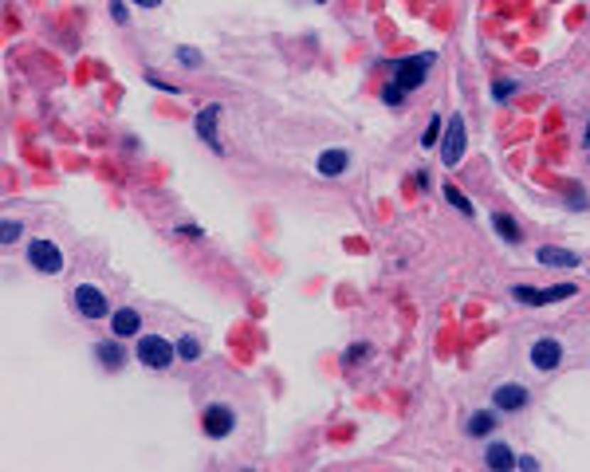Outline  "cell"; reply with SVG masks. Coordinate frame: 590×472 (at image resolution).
Listing matches in <instances>:
<instances>
[{
    "label": "cell",
    "instance_id": "cell-1",
    "mask_svg": "<svg viewBox=\"0 0 590 472\" xmlns=\"http://www.w3.org/2000/svg\"><path fill=\"white\" fill-rule=\"evenodd\" d=\"M138 363L150 370H166L173 363V343H166L161 335H142L138 338Z\"/></svg>",
    "mask_w": 590,
    "mask_h": 472
},
{
    "label": "cell",
    "instance_id": "cell-2",
    "mask_svg": "<svg viewBox=\"0 0 590 472\" xmlns=\"http://www.w3.org/2000/svg\"><path fill=\"white\" fill-rule=\"evenodd\" d=\"M429 68H433V51H422L417 59H397L394 75H397V83H402L405 91H417V87L425 83V71Z\"/></svg>",
    "mask_w": 590,
    "mask_h": 472
},
{
    "label": "cell",
    "instance_id": "cell-3",
    "mask_svg": "<svg viewBox=\"0 0 590 472\" xmlns=\"http://www.w3.org/2000/svg\"><path fill=\"white\" fill-rule=\"evenodd\" d=\"M515 299L527 307H543V304H559V299H571L574 284H555V287H515Z\"/></svg>",
    "mask_w": 590,
    "mask_h": 472
},
{
    "label": "cell",
    "instance_id": "cell-4",
    "mask_svg": "<svg viewBox=\"0 0 590 472\" xmlns=\"http://www.w3.org/2000/svg\"><path fill=\"white\" fill-rule=\"evenodd\" d=\"M464 118L461 114H453L449 118V127H445V142H441V161L445 166H456V161L464 158Z\"/></svg>",
    "mask_w": 590,
    "mask_h": 472
},
{
    "label": "cell",
    "instance_id": "cell-5",
    "mask_svg": "<svg viewBox=\"0 0 590 472\" xmlns=\"http://www.w3.org/2000/svg\"><path fill=\"white\" fill-rule=\"evenodd\" d=\"M75 311L83 315V319H102V315L110 311V304H107V295H102L99 287L79 284L75 287Z\"/></svg>",
    "mask_w": 590,
    "mask_h": 472
},
{
    "label": "cell",
    "instance_id": "cell-6",
    "mask_svg": "<svg viewBox=\"0 0 590 472\" xmlns=\"http://www.w3.org/2000/svg\"><path fill=\"white\" fill-rule=\"evenodd\" d=\"M28 260H32V268H40L43 276L63 272V256H59V248L51 245V240H32V245H28Z\"/></svg>",
    "mask_w": 590,
    "mask_h": 472
},
{
    "label": "cell",
    "instance_id": "cell-7",
    "mask_svg": "<svg viewBox=\"0 0 590 472\" xmlns=\"http://www.w3.org/2000/svg\"><path fill=\"white\" fill-rule=\"evenodd\" d=\"M201 425H205V433H209V437H228V433H232V425H236V413L228 409V405H209V409H205V417H201Z\"/></svg>",
    "mask_w": 590,
    "mask_h": 472
},
{
    "label": "cell",
    "instance_id": "cell-8",
    "mask_svg": "<svg viewBox=\"0 0 590 472\" xmlns=\"http://www.w3.org/2000/svg\"><path fill=\"white\" fill-rule=\"evenodd\" d=\"M559 363H563V346L555 338H540V343L531 346V366L535 370H555Z\"/></svg>",
    "mask_w": 590,
    "mask_h": 472
},
{
    "label": "cell",
    "instance_id": "cell-9",
    "mask_svg": "<svg viewBox=\"0 0 590 472\" xmlns=\"http://www.w3.org/2000/svg\"><path fill=\"white\" fill-rule=\"evenodd\" d=\"M492 405H496V409L515 413V409H523V405H527V390H523V386H496Z\"/></svg>",
    "mask_w": 590,
    "mask_h": 472
},
{
    "label": "cell",
    "instance_id": "cell-10",
    "mask_svg": "<svg viewBox=\"0 0 590 472\" xmlns=\"http://www.w3.org/2000/svg\"><path fill=\"white\" fill-rule=\"evenodd\" d=\"M110 331H114V338H130V335H138V331H142V315L130 311V307H122V311L110 315Z\"/></svg>",
    "mask_w": 590,
    "mask_h": 472
},
{
    "label": "cell",
    "instance_id": "cell-11",
    "mask_svg": "<svg viewBox=\"0 0 590 472\" xmlns=\"http://www.w3.org/2000/svg\"><path fill=\"white\" fill-rule=\"evenodd\" d=\"M535 260H540L543 268H574V264H579V256H574V252H567V248L543 245L540 252H535Z\"/></svg>",
    "mask_w": 590,
    "mask_h": 472
},
{
    "label": "cell",
    "instance_id": "cell-12",
    "mask_svg": "<svg viewBox=\"0 0 590 472\" xmlns=\"http://www.w3.org/2000/svg\"><path fill=\"white\" fill-rule=\"evenodd\" d=\"M346 166H350V154L346 150H323L319 161H315V169H319L323 177H338Z\"/></svg>",
    "mask_w": 590,
    "mask_h": 472
},
{
    "label": "cell",
    "instance_id": "cell-13",
    "mask_svg": "<svg viewBox=\"0 0 590 472\" xmlns=\"http://www.w3.org/2000/svg\"><path fill=\"white\" fill-rule=\"evenodd\" d=\"M217 118H220V107H205L201 114H197V134H201V142H209L213 150H220V142H217Z\"/></svg>",
    "mask_w": 590,
    "mask_h": 472
},
{
    "label": "cell",
    "instance_id": "cell-14",
    "mask_svg": "<svg viewBox=\"0 0 590 472\" xmlns=\"http://www.w3.org/2000/svg\"><path fill=\"white\" fill-rule=\"evenodd\" d=\"M484 464H488L492 472H504V468H515V453L508 445H492L488 453H484Z\"/></svg>",
    "mask_w": 590,
    "mask_h": 472
},
{
    "label": "cell",
    "instance_id": "cell-15",
    "mask_svg": "<svg viewBox=\"0 0 590 472\" xmlns=\"http://www.w3.org/2000/svg\"><path fill=\"white\" fill-rule=\"evenodd\" d=\"M492 225H496V232L504 236L508 245H520V225H515L512 217H504V213H496V217H492Z\"/></svg>",
    "mask_w": 590,
    "mask_h": 472
},
{
    "label": "cell",
    "instance_id": "cell-16",
    "mask_svg": "<svg viewBox=\"0 0 590 472\" xmlns=\"http://www.w3.org/2000/svg\"><path fill=\"white\" fill-rule=\"evenodd\" d=\"M492 425H496V417H492V413H472V417H468V433H472V437H488Z\"/></svg>",
    "mask_w": 590,
    "mask_h": 472
},
{
    "label": "cell",
    "instance_id": "cell-17",
    "mask_svg": "<svg viewBox=\"0 0 590 472\" xmlns=\"http://www.w3.org/2000/svg\"><path fill=\"white\" fill-rule=\"evenodd\" d=\"M95 354H99L110 370H118V366H122V350H118V343H99V346H95Z\"/></svg>",
    "mask_w": 590,
    "mask_h": 472
},
{
    "label": "cell",
    "instance_id": "cell-18",
    "mask_svg": "<svg viewBox=\"0 0 590 472\" xmlns=\"http://www.w3.org/2000/svg\"><path fill=\"white\" fill-rule=\"evenodd\" d=\"M445 197H449V201H453V205H456V209H461V213H464V217H472V205H468V197H464V193H461V189H453V186H445Z\"/></svg>",
    "mask_w": 590,
    "mask_h": 472
},
{
    "label": "cell",
    "instance_id": "cell-19",
    "mask_svg": "<svg viewBox=\"0 0 590 472\" xmlns=\"http://www.w3.org/2000/svg\"><path fill=\"white\" fill-rule=\"evenodd\" d=\"M437 138H441V114H433L429 118V127H425V138H422V146L429 150V146H437Z\"/></svg>",
    "mask_w": 590,
    "mask_h": 472
},
{
    "label": "cell",
    "instance_id": "cell-20",
    "mask_svg": "<svg viewBox=\"0 0 590 472\" xmlns=\"http://www.w3.org/2000/svg\"><path fill=\"white\" fill-rule=\"evenodd\" d=\"M382 99H386L390 107H397V102L405 99V87L402 83H386V87H382Z\"/></svg>",
    "mask_w": 590,
    "mask_h": 472
},
{
    "label": "cell",
    "instance_id": "cell-21",
    "mask_svg": "<svg viewBox=\"0 0 590 472\" xmlns=\"http://www.w3.org/2000/svg\"><path fill=\"white\" fill-rule=\"evenodd\" d=\"M0 240H4V245L20 240V220H4V228H0Z\"/></svg>",
    "mask_w": 590,
    "mask_h": 472
},
{
    "label": "cell",
    "instance_id": "cell-22",
    "mask_svg": "<svg viewBox=\"0 0 590 472\" xmlns=\"http://www.w3.org/2000/svg\"><path fill=\"white\" fill-rule=\"evenodd\" d=\"M177 354H181V358H189V363H193L197 354H201V346H197L193 338H181V343H177Z\"/></svg>",
    "mask_w": 590,
    "mask_h": 472
},
{
    "label": "cell",
    "instance_id": "cell-23",
    "mask_svg": "<svg viewBox=\"0 0 590 472\" xmlns=\"http://www.w3.org/2000/svg\"><path fill=\"white\" fill-rule=\"evenodd\" d=\"M177 59H181L186 68H197V63H201V55H197L193 48H181V51H177Z\"/></svg>",
    "mask_w": 590,
    "mask_h": 472
},
{
    "label": "cell",
    "instance_id": "cell-24",
    "mask_svg": "<svg viewBox=\"0 0 590 472\" xmlns=\"http://www.w3.org/2000/svg\"><path fill=\"white\" fill-rule=\"evenodd\" d=\"M363 354H370V346H350V350L343 354V363H354V358H363Z\"/></svg>",
    "mask_w": 590,
    "mask_h": 472
},
{
    "label": "cell",
    "instance_id": "cell-25",
    "mask_svg": "<svg viewBox=\"0 0 590 472\" xmlns=\"http://www.w3.org/2000/svg\"><path fill=\"white\" fill-rule=\"evenodd\" d=\"M515 468H523V472H535V468H540V461H535V456H520V461H515Z\"/></svg>",
    "mask_w": 590,
    "mask_h": 472
},
{
    "label": "cell",
    "instance_id": "cell-26",
    "mask_svg": "<svg viewBox=\"0 0 590 472\" xmlns=\"http://www.w3.org/2000/svg\"><path fill=\"white\" fill-rule=\"evenodd\" d=\"M512 91H515L512 83H496V87H492V95H496V99H508V95H512Z\"/></svg>",
    "mask_w": 590,
    "mask_h": 472
},
{
    "label": "cell",
    "instance_id": "cell-27",
    "mask_svg": "<svg viewBox=\"0 0 590 472\" xmlns=\"http://www.w3.org/2000/svg\"><path fill=\"white\" fill-rule=\"evenodd\" d=\"M134 4H138V9H158L161 0H134Z\"/></svg>",
    "mask_w": 590,
    "mask_h": 472
},
{
    "label": "cell",
    "instance_id": "cell-28",
    "mask_svg": "<svg viewBox=\"0 0 590 472\" xmlns=\"http://www.w3.org/2000/svg\"><path fill=\"white\" fill-rule=\"evenodd\" d=\"M586 146H590V122H586Z\"/></svg>",
    "mask_w": 590,
    "mask_h": 472
},
{
    "label": "cell",
    "instance_id": "cell-29",
    "mask_svg": "<svg viewBox=\"0 0 590 472\" xmlns=\"http://www.w3.org/2000/svg\"><path fill=\"white\" fill-rule=\"evenodd\" d=\"M319 4H323V0H319Z\"/></svg>",
    "mask_w": 590,
    "mask_h": 472
}]
</instances>
